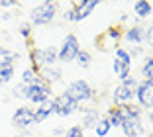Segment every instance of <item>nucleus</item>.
Instances as JSON below:
<instances>
[{
	"label": "nucleus",
	"mask_w": 153,
	"mask_h": 137,
	"mask_svg": "<svg viewBox=\"0 0 153 137\" xmlns=\"http://www.w3.org/2000/svg\"><path fill=\"white\" fill-rule=\"evenodd\" d=\"M57 8H59L57 2H43L30 12V20L33 26H47L57 18Z\"/></svg>",
	"instance_id": "f257e3e1"
},
{
	"label": "nucleus",
	"mask_w": 153,
	"mask_h": 137,
	"mask_svg": "<svg viewBox=\"0 0 153 137\" xmlns=\"http://www.w3.org/2000/svg\"><path fill=\"white\" fill-rule=\"evenodd\" d=\"M135 90H137V80H135L134 76H128L126 80H122V84L116 86L112 98H114V102H116L118 106L130 104V102L135 98Z\"/></svg>",
	"instance_id": "f03ea898"
},
{
	"label": "nucleus",
	"mask_w": 153,
	"mask_h": 137,
	"mask_svg": "<svg viewBox=\"0 0 153 137\" xmlns=\"http://www.w3.org/2000/svg\"><path fill=\"white\" fill-rule=\"evenodd\" d=\"M65 94H67L71 100H75L76 104H81V102L92 100V96H94V90H92V86H90L86 80H73V82L67 86Z\"/></svg>",
	"instance_id": "7ed1b4c3"
},
{
	"label": "nucleus",
	"mask_w": 153,
	"mask_h": 137,
	"mask_svg": "<svg viewBox=\"0 0 153 137\" xmlns=\"http://www.w3.org/2000/svg\"><path fill=\"white\" fill-rule=\"evenodd\" d=\"M79 51H81V45H79L76 36L69 33V36L63 39V43H61V49L57 51V61H61V63H71V61H75V59H76Z\"/></svg>",
	"instance_id": "20e7f679"
},
{
	"label": "nucleus",
	"mask_w": 153,
	"mask_h": 137,
	"mask_svg": "<svg viewBox=\"0 0 153 137\" xmlns=\"http://www.w3.org/2000/svg\"><path fill=\"white\" fill-rule=\"evenodd\" d=\"M32 63L36 71L43 69V67H55L57 63V51L53 47H45V49H32Z\"/></svg>",
	"instance_id": "39448f33"
},
{
	"label": "nucleus",
	"mask_w": 153,
	"mask_h": 137,
	"mask_svg": "<svg viewBox=\"0 0 153 137\" xmlns=\"http://www.w3.org/2000/svg\"><path fill=\"white\" fill-rule=\"evenodd\" d=\"M51 110H53V114L61 116V118H67V116L75 114L79 110V104L75 100H71L65 92H61L51 100Z\"/></svg>",
	"instance_id": "423d86ee"
},
{
	"label": "nucleus",
	"mask_w": 153,
	"mask_h": 137,
	"mask_svg": "<svg viewBox=\"0 0 153 137\" xmlns=\"http://www.w3.org/2000/svg\"><path fill=\"white\" fill-rule=\"evenodd\" d=\"M51 86L45 82H37L33 84V86H27V94H26V100L32 102V104H36V106H39V104H43V102L51 100Z\"/></svg>",
	"instance_id": "0eeeda50"
},
{
	"label": "nucleus",
	"mask_w": 153,
	"mask_h": 137,
	"mask_svg": "<svg viewBox=\"0 0 153 137\" xmlns=\"http://www.w3.org/2000/svg\"><path fill=\"white\" fill-rule=\"evenodd\" d=\"M135 100H137L140 108H153V82H147V80L137 82Z\"/></svg>",
	"instance_id": "6e6552de"
},
{
	"label": "nucleus",
	"mask_w": 153,
	"mask_h": 137,
	"mask_svg": "<svg viewBox=\"0 0 153 137\" xmlns=\"http://www.w3.org/2000/svg\"><path fill=\"white\" fill-rule=\"evenodd\" d=\"M12 124H14V127H18V129H26L30 125H33V110L27 106L16 108V112L12 116Z\"/></svg>",
	"instance_id": "1a4fd4ad"
},
{
	"label": "nucleus",
	"mask_w": 153,
	"mask_h": 137,
	"mask_svg": "<svg viewBox=\"0 0 153 137\" xmlns=\"http://www.w3.org/2000/svg\"><path fill=\"white\" fill-rule=\"evenodd\" d=\"M120 37H122L120 30H116V27H110V30L106 31L104 36H100V37H98V45H96V47L102 49V51H110L114 45H118Z\"/></svg>",
	"instance_id": "9d476101"
},
{
	"label": "nucleus",
	"mask_w": 153,
	"mask_h": 137,
	"mask_svg": "<svg viewBox=\"0 0 153 137\" xmlns=\"http://www.w3.org/2000/svg\"><path fill=\"white\" fill-rule=\"evenodd\" d=\"M98 6L96 0H81V2H75L73 8H75V22H81V20L88 18L90 12Z\"/></svg>",
	"instance_id": "9b49d317"
},
{
	"label": "nucleus",
	"mask_w": 153,
	"mask_h": 137,
	"mask_svg": "<svg viewBox=\"0 0 153 137\" xmlns=\"http://www.w3.org/2000/svg\"><path fill=\"white\" fill-rule=\"evenodd\" d=\"M114 112L116 116L126 121V119H135V118H141V108L134 106V104H122V106H114Z\"/></svg>",
	"instance_id": "f8f14e48"
},
{
	"label": "nucleus",
	"mask_w": 153,
	"mask_h": 137,
	"mask_svg": "<svg viewBox=\"0 0 153 137\" xmlns=\"http://www.w3.org/2000/svg\"><path fill=\"white\" fill-rule=\"evenodd\" d=\"M122 131L126 137H137L143 133V124H141V118H135V119H126L122 121Z\"/></svg>",
	"instance_id": "ddd939ff"
},
{
	"label": "nucleus",
	"mask_w": 153,
	"mask_h": 137,
	"mask_svg": "<svg viewBox=\"0 0 153 137\" xmlns=\"http://www.w3.org/2000/svg\"><path fill=\"white\" fill-rule=\"evenodd\" d=\"M37 75H39V80L45 82V84H51V82L61 80V71H59L57 67H43V69L37 71Z\"/></svg>",
	"instance_id": "4468645a"
},
{
	"label": "nucleus",
	"mask_w": 153,
	"mask_h": 137,
	"mask_svg": "<svg viewBox=\"0 0 153 137\" xmlns=\"http://www.w3.org/2000/svg\"><path fill=\"white\" fill-rule=\"evenodd\" d=\"M126 37L130 43H134V45H141V43H145V27H141V26H131L130 30L126 31Z\"/></svg>",
	"instance_id": "2eb2a0df"
},
{
	"label": "nucleus",
	"mask_w": 153,
	"mask_h": 137,
	"mask_svg": "<svg viewBox=\"0 0 153 137\" xmlns=\"http://www.w3.org/2000/svg\"><path fill=\"white\" fill-rule=\"evenodd\" d=\"M51 114H53V110H51V100L39 104V106L33 110V124H41V121H45Z\"/></svg>",
	"instance_id": "dca6fc26"
},
{
	"label": "nucleus",
	"mask_w": 153,
	"mask_h": 137,
	"mask_svg": "<svg viewBox=\"0 0 153 137\" xmlns=\"http://www.w3.org/2000/svg\"><path fill=\"white\" fill-rule=\"evenodd\" d=\"M98 119H100L98 110H94V108H82V127L85 129L94 127Z\"/></svg>",
	"instance_id": "f3484780"
},
{
	"label": "nucleus",
	"mask_w": 153,
	"mask_h": 137,
	"mask_svg": "<svg viewBox=\"0 0 153 137\" xmlns=\"http://www.w3.org/2000/svg\"><path fill=\"white\" fill-rule=\"evenodd\" d=\"M112 69H114V75H116L120 80H126L128 76H130V65L124 63V61H120V59H116V57H114Z\"/></svg>",
	"instance_id": "a211bd4d"
},
{
	"label": "nucleus",
	"mask_w": 153,
	"mask_h": 137,
	"mask_svg": "<svg viewBox=\"0 0 153 137\" xmlns=\"http://www.w3.org/2000/svg\"><path fill=\"white\" fill-rule=\"evenodd\" d=\"M20 55L18 53H12L10 49L2 47L0 45V67H6V65H14V61H18Z\"/></svg>",
	"instance_id": "6ab92c4d"
},
{
	"label": "nucleus",
	"mask_w": 153,
	"mask_h": 137,
	"mask_svg": "<svg viewBox=\"0 0 153 137\" xmlns=\"http://www.w3.org/2000/svg\"><path fill=\"white\" fill-rule=\"evenodd\" d=\"M153 12V6L149 4V2H135L134 4V14L137 16V18H149Z\"/></svg>",
	"instance_id": "aec40b11"
},
{
	"label": "nucleus",
	"mask_w": 153,
	"mask_h": 137,
	"mask_svg": "<svg viewBox=\"0 0 153 137\" xmlns=\"http://www.w3.org/2000/svg\"><path fill=\"white\" fill-rule=\"evenodd\" d=\"M39 82V75H37L36 69H24L22 71V84L26 86H33V84Z\"/></svg>",
	"instance_id": "412c9836"
},
{
	"label": "nucleus",
	"mask_w": 153,
	"mask_h": 137,
	"mask_svg": "<svg viewBox=\"0 0 153 137\" xmlns=\"http://www.w3.org/2000/svg\"><path fill=\"white\" fill-rule=\"evenodd\" d=\"M92 129H94L96 137H106V135H108V131H110V129H112V127H110L108 119H106V118H102V116H100V119H98V121H96V125H94V127H92Z\"/></svg>",
	"instance_id": "4be33fe9"
},
{
	"label": "nucleus",
	"mask_w": 153,
	"mask_h": 137,
	"mask_svg": "<svg viewBox=\"0 0 153 137\" xmlns=\"http://www.w3.org/2000/svg\"><path fill=\"white\" fill-rule=\"evenodd\" d=\"M141 75H143V80L153 82V57H145L143 59V65H141Z\"/></svg>",
	"instance_id": "5701e85b"
},
{
	"label": "nucleus",
	"mask_w": 153,
	"mask_h": 137,
	"mask_svg": "<svg viewBox=\"0 0 153 137\" xmlns=\"http://www.w3.org/2000/svg\"><path fill=\"white\" fill-rule=\"evenodd\" d=\"M75 61H76V65L81 67V69H88V67H90V63H92V55H90L88 51H82V49H81Z\"/></svg>",
	"instance_id": "b1692460"
},
{
	"label": "nucleus",
	"mask_w": 153,
	"mask_h": 137,
	"mask_svg": "<svg viewBox=\"0 0 153 137\" xmlns=\"http://www.w3.org/2000/svg\"><path fill=\"white\" fill-rule=\"evenodd\" d=\"M14 78V65L0 67V84H8Z\"/></svg>",
	"instance_id": "393cba45"
},
{
	"label": "nucleus",
	"mask_w": 153,
	"mask_h": 137,
	"mask_svg": "<svg viewBox=\"0 0 153 137\" xmlns=\"http://www.w3.org/2000/svg\"><path fill=\"white\" fill-rule=\"evenodd\" d=\"M26 94H27V86L26 84H16L14 86V90H12V98H24L26 100Z\"/></svg>",
	"instance_id": "a878e982"
},
{
	"label": "nucleus",
	"mask_w": 153,
	"mask_h": 137,
	"mask_svg": "<svg viewBox=\"0 0 153 137\" xmlns=\"http://www.w3.org/2000/svg\"><path fill=\"white\" fill-rule=\"evenodd\" d=\"M116 59H120V61H124V63H128V65H131L130 51H126L124 47H116Z\"/></svg>",
	"instance_id": "bb28decb"
},
{
	"label": "nucleus",
	"mask_w": 153,
	"mask_h": 137,
	"mask_svg": "<svg viewBox=\"0 0 153 137\" xmlns=\"http://www.w3.org/2000/svg\"><path fill=\"white\" fill-rule=\"evenodd\" d=\"M65 137H85V131L81 125H73V127L65 129Z\"/></svg>",
	"instance_id": "cd10ccee"
},
{
	"label": "nucleus",
	"mask_w": 153,
	"mask_h": 137,
	"mask_svg": "<svg viewBox=\"0 0 153 137\" xmlns=\"http://www.w3.org/2000/svg\"><path fill=\"white\" fill-rule=\"evenodd\" d=\"M18 31H20V36H22L24 39H27V37L32 36V26H30V24H20Z\"/></svg>",
	"instance_id": "c85d7f7f"
},
{
	"label": "nucleus",
	"mask_w": 153,
	"mask_h": 137,
	"mask_svg": "<svg viewBox=\"0 0 153 137\" xmlns=\"http://www.w3.org/2000/svg\"><path fill=\"white\" fill-rule=\"evenodd\" d=\"M145 41H147V45L153 49V24L145 30Z\"/></svg>",
	"instance_id": "c756f323"
},
{
	"label": "nucleus",
	"mask_w": 153,
	"mask_h": 137,
	"mask_svg": "<svg viewBox=\"0 0 153 137\" xmlns=\"http://www.w3.org/2000/svg\"><path fill=\"white\" fill-rule=\"evenodd\" d=\"M63 18L67 20V22H75V8H67L63 14Z\"/></svg>",
	"instance_id": "7c9ffc66"
},
{
	"label": "nucleus",
	"mask_w": 153,
	"mask_h": 137,
	"mask_svg": "<svg viewBox=\"0 0 153 137\" xmlns=\"http://www.w3.org/2000/svg\"><path fill=\"white\" fill-rule=\"evenodd\" d=\"M14 6H18V2H14V0H0V8H14Z\"/></svg>",
	"instance_id": "2f4dec72"
},
{
	"label": "nucleus",
	"mask_w": 153,
	"mask_h": 137,
	"mask_svg": "<svg viewBox=\"0 0 153 137\" xmlns=\"http://www.w3.org/2000/svg\"><path fill=\"white\" fill-rule=\"evenodd\" d=\"M10 18H12V14H8V12H4V14H2V20H4V22H8Z\"/></svg>",
	"instance_id": "473e14b6"
},
{
	"label": "nucleus",
	"mask_w": 153,
	"mask_h": 137,
	"mask_svg": "<svg viewBox=\"0 0 153 137\" xmlns=\"http://www.w3.org/2000/svg\"><path fill=\"white\" fill-rule=\"evenodd\" d=\"M55 135H65V129H61V127H57V129H55Z\"/></svg>",
	"instance_id": "72a5a7b5"
},
{
	"label": "nucleus",
	"mask_w": 153,
	"mask_h": 137,
	"mask_svg": "<svg viewBox=\"0 0 153 137\" xmlns=\"http://www.w3.org/2000/svg\"><path fill=\"white\" fill-rule=\"evenodd\" d=\"M147 119H149V121L153 124V112H149V114H147Z\"/></svg>",
	"instance_id": "f704fd0d"
},
{
	"label": "nucleus",
	"mask_w": 153,
	"mask_h": 137,
	"mask_svg": "<svg viewBox=\"0 0 153 137\" xmlns=\"http://www.w3.org/2000/svg\"><path fill=\"white\" fill-rule=\"evenodd\" d=\"M147 137H153V133H149V135H147Z\"/></svg>",
	"instance_id": "c9c22d12"
},
{
	"label": "nucleus",
	"mask_w": 153,
	"mask_h": 137,
	"mask_svg": "<svg viewBox=\"0 0 153 137\" xmlns=\"http://www.w3.org/2000/svg\"><path fill=\"white\" fill-rule=\"evenodd\" d=\"M16 137H24V135H16Z\"/></svg>",
	"instance_id": "e433bc0d"
}]
</instances>
